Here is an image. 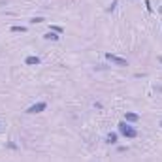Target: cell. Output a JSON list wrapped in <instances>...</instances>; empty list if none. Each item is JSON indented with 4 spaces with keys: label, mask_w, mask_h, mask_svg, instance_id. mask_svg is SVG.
Here are the masks:
<instances>
[{
    "label": "cell",
    "mask_w": 162,
    "mask_h": 162,
    "mask_svg": "<svg viewBox=\"0 0 162 162\" xmlns=\"http://www.w3.org/2000/svg\"><path fill=\"white\" fill-rule=\"evenodd\" d=\"M119 132L124 136V138H128V140H134L136 136H138V130L134 128V126H130L126 121H121L119 123Z\"/></svg>",
    "instance_id": "obj_1"
},
{
    "label": "cell",
    "mask_w": 162,
    "mask_h": 162,
    "mask_svg": "<svg viewBox=\"0 0 162 162\" xmlns=\"http://www.w3.org/2000/svg\"><path fill=\"white\" fill-rule=\"evenodd\" d=\"M117 4H119V0H115V2H113V4H111V6L108 8V12H113V9L117 8Z\"/></svg>",
    "instance_id": "obj_11"
},
{
    "label": "cell",
    "mask_w": 162,
    "mask_h": 162,
    "mask_svg": "<svg viewBox=\"0 0 162 162\" xmlns=\"http://www.w3.org/2000/svg\"><path fill=\"white\" fill-rule=\"evenodd\" d=\"M145 6H147V12H149V13L153 12V8H151V2H149V0H145Z\"/></svg>",
    "instance_id": "obj_12"
},
{
    "label": "cell",
    "mask_w": 162,
    "mask_h": 162,
    "mask_svg": "<svg viewBox=\"0 0 162 162\" xmlns=\"http://www.w3.org/2000/svg\"><path fill=\"white\" fill-rule=\"evenodd\" d=\"M124 121H126V123H138V121H140V115H138V113H132V111H128V113H124Z\"/></svg>",
    "instance_id": "obj_4"
},
{
    "label": "cell",
    "mask_w": 162,
    "mask_h": 162,
    "mask_svg": "<svg viewBox=\"0 0 162 162\" xmlns=\"http://www.w3.org/2000/svg\"><path fill=\"white\" fill-rule=\"evenodd\" d=\"M106 59L109 60V62L117 64V66H128V62H126V59H121L117 55H111V53H106Z\"/></svg>",
    "instance_id": "obj_2"
},
{
    "label": "cell",
    "mask_w": 162,
    "mask_h": 162,
    "mask_svg": "<svg viewBox=\"0 0 162 162\" xmlns=\"http://www.w3.org/2000/svg\"><path fill=\"white\" fill-rule=\"evenodd\" d=\"M106 141H108V143H117V134H115V132H109L108 136H106Z\"/></svg>",
    "instance_id": "obj_7"
},
{
    "label": "cell",
    "mask_w": 162,
    "mask_h": 162,
    "mask_svg": "<svg viewBox=\"0 0 162 162\" xmlns=\"http://www.w3.org/2000/svg\"><path fill=\"white\" fill-rule=\"evenodd\" d=\"M45 108H47V104H45V102H38V104L30 106V108L27 109V113H30V115H34V113H42V111H45Z\"/></svg>",
    "instance_id": "obj_3"
},
{
    "label": "cell",
    "mask_w": 162,
    "mask_h": 162,
    "mask_svg": "<svg viewBox=\"0 0 162 162\" xmlns=\"http://www.w3.org/2000/svg\"><path fill=\"white\" fill-rule=\"evenodd\" d=\"M49 30H53V32H57V34H62V27H51Z\"/></svg>",
    "instance_id": "obj_10"
},
{
    "label": "cell",
    "mask_w": 162,
    "mask_h": 162,
    "mask_svg": "<svg viewBox=\"0 0 162 162\" xmlns=\"http://www.w3.org/2000/svg\"><path fill=\"white\" fill-rule=\"evenodd\" d=\"M158 60H160V62H162V57H158Z\"/></svg>",
    "instance_id": "obj_13"
},
{
    "label": "cell",
    "mask_w": 162,
    "mask_h": 162,
    "mask_svg": "<svg viewBox=\"0 0 162 162\" xmlns=\"http://www.w3.org/2000/svg\"><path fill=\"white\" fill-rule=\"evenodd\" d=\"M43 38H45V40H51V42H57L60 36H59L57 32H53V30H49V32H45V34H43Z\"/></svg>",
    "instance_id": "obj_5"
},
{
    "label": "cell",
    "mask_w": 162,
    "mask_h": 162,
    "mask_svg": "<svg viewBox=\"0 0 162 162\" xmlns=\"http://www.w3.org/2000/svg\"><path fill=\"white\" fill-rule=\"evenodd\" d=\"M25 62H27L28 66H38V64H40V57H27Z\"/></svg>",
    "instance_id": "obj_6"
},
{
    "label": "cell",
    "mask_w": 162,
    "mask_h": 162,
    "mask_svg": "<svg viewBox=\"0 0 162 162\" xmlns=\"http://www.w3.org/2000/svg\"><path fill=\"white\" fill-rule=\"evenodd\" d=\"M160 126H162V121H160Z\"/></svg>",
    "instance_id": "obj_14"
},
{
    "label": "cell",
    "mask_w": 162,
    "mask_h": 162,
    "mask_svg": "<svg viewBox=\"0 0 162 162\" xmlns=\"http://www.w3.org/2000/svg\"><path fill=\"white\" fill-rule=\"evenodd\" d=\"M43 21H45L43 17H32V19H30V23H34V25H36V23H43Z\"/></svg>",
    "instance_id": "obj_9"
},
{
    "label": "cell",
    "mask_w": 162,
    "mask_h": 162,
    "mask_svg": "<svg viewBox=\"0 0 162 162\" xmlns=\"http://www.w3.org/2000/svg\"><path fill=\"white\" fill-rule=\"evenodd\" d=\"M12 32H27V27H12Z\"/></svg>",
    "instance_id": "obj_8"
}]
</instances>
